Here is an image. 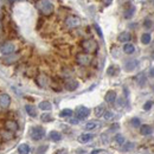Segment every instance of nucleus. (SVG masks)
Segmentation results:
<instances>
[{
    "label": "nucleus",
    "mask_w": 154,
    "mask_h": 154,
    "mask_svg": "<svg viewBox=\"0 0 154 154\" xmlns=\"http://www.w3.org/2000/svg\"><path fill=\"white\" fill-rule=\"evenodd\" d=\"M36 7L40 12V14L45 16V17H49L54 13V4H51L49 0H37L36 2Z\"/></svg>",
    "instance_id": "nucleus-1"
},
{
    "label": "nucleus",
    "mask_w": 154,
    "mask_h": 154,
    "mask_svg": "<svg viewBox=\"0 0 154 154\" xmlns=\"http://www.w3.org/2000/svg\"><path fill=\"white\" fill-rule=\"evenodd\" d=\"M81 48L83 49V51L85 54H89V55H93V54H96L97 50H98V44L95 39H84L81 42Z\"/></svg>",
    "instance_id": "nucleus-2"
},
{
    "label": "nucleus",
    "mask_w": 154,
    "mask_h": 154,
    "mask_svg": "<svg viewBox=\"0 0 154 154\" xmlns=\"http://www.w3.org/2000/svg\"><path fill=\"white\" fill-rule=\"evenodd\" d=\"M91 60L93 58L89 54H85V52H79L76 55V63L81 66H88L91 64Z\"/></svg>",
    "instance_id": "nucleus-3"
},
{
    "label": "nucleus",
    "mask_w": 154,
    "mask_h": 154,
    "mask_svg": "<svg viewBox=\"0 0 154 154\" xmlns=\"http://www.w3.org/2000/svg\"><path fill=\"white\" fill-rule=\"evenodd\" d=\"M81 23H82V20L76 16H68L64 20V24L68 29H76L81 25Z\"/></svg>",
    "instance_id": "nucleus-4"
},
{
    "label": "nucleus",
    "mask_w": 154,
    "mask_h": 154,
    "mask_svg": "<svg viewBox=\"0 0 154 154\" xmlns=\"http://www.w3.org/2000/svg\"><path fill=\"white\" fill-rule=\"evenodd\" d=\"M0 52L2 55H10L16 52V45L11 42H5L2 44H0Z\"/></svg>",
    "instance_id": "nucleus-5"
},
{
    "label": "nucleus",
    "mask_w": 154,
    "mask_h": 154,
    "mask_svg": "<svg viewBox=\"0 0 154 154\" xmlns=\"http://www.w3.org/2000/svg\"><path fill=\"white\" fill-rule=\"evenodd\" d=\"M75 114H76V119H78V120H84V119H87L89 116L90 110L87 107L79 106V107H77V109L75 110Z\"/></svg>",
    "instance_id": "nucleus-6"
},
{
    "label": "nucleus",
    "mask_w": 154,
    "mask_h": 154,
    "mask_svg": "<svg viewBox=\"0 0 154 154\" xmlns=\"http://www.w3.org/2000/svg\"><path fill=\"white\" fill-rule=\"evenodd\" d=\"M36 83L39 88H46L50 83V79L45 74H38L36 76Z\"/></svg>",
    "instance_id": "nucleus-7"
},
{
    "label": "nucleus",
    "mask_w": 154,
    "mask_h": 154,
    "mask_svg": "<svg viewBox=\"0 0 154 154\" xmlns=\"http://www.w3.org/2000/svg\"><path fill=\"white\" fill-rule=\"evenodd\" d=\"M44 135H45V131L42 128V127H33L32 128V131H31V137L33 139V140H36V141H38V140H42L43 137H44Z\"/></svg>",
    "instance_id": "nucleus-8"
},
{
    "label": "nucleus",
    "mask_w": 154,
    "mask_h": 154,
    "mask_svg": "<svg viewBox=\"0 0 154 154\" xmlns=\"http://www.w3.org/2000/svg\"><path fill=\"white\" fill-rule=\"evenodd\" d=\"M10 104H11V97H10V95L6 94V93L0 94V108L7 109L10 107Z\"/></svg>",
    "instance_id": "nucleus-9"
},
{
    "label": "nucleus",
    "mask_w": 154,
    "mask_h": 154,
    "mask_svg": "<svg viewBox=\"0 0 154 154\" xmlns=\"http://www.w3.org/2000/svg\"><path fill=\"white\" fill-rule=\"evenodd\" d=\"M20 58L19 54H10V55H5V57L2 58V62L6 64V65H11L13 63H16L18 59Z\"/></svg>",
    "instance_id": "nucleus-10"
},
{
    "label": "nucleus",
    "mask_w": 154,
    "mask_h": 154,
    "mask_svg": "<svg viewBox=\"0 0 154 154\" xmlns=\"http://www.w3.org/2000/svg\"><path fill=\"white\" fill-rule=\"evenodd\" d=\"M78 85H79V83L77 82L76 79H72V78H68V79L65 81V83H64L65 89L69 90V91H74V90H76L77 88H78Z\"/></svg>",
    "instance_id": "nucleus-11"
},
{
    "label": "nucleus",
    "mask_w": 154,
    "mask_h": 154,
    "mask_svg": "<svg viewBox=\"0 0 154 154\" xmlns=\"http://www.w3.org/2000/svg\"><path fill=\"white\" fill-rule=\"evenodd\" d=\"M5 128H6V131H8L11 133H14V132L18 131L19 127H18V123L14 120H7L5 122Z\"/></svg>",
    "instance_id": "nucleus-12"
},
{
    "label": "nucleus",
    "mask_w": 154,
    "mask_h": 154,
    "mask_svg": "<svg viewBox=\"0 0 154 154\" xmlns=\"http://www.w3.org/2000/svg\"><path fill=\"white\" fill-rule=\"evenodd\" d=\"M116 98H117V95H116V93L114 90H109V91L106 94V96H104L106 102H107V103H110V104H114V103H115Z\"/></svg>",
    "instance_id": "nucleus-13"
},
{
    "label": "nucleus",
    "mask_w": 154,
    "mask_h": 154,
    "mask_svg": "<svg viewBox=\"0 0 154 154\" xmlns=\"http://www.w3.org/2000/svg\"><path fill=\"white\" fill-rule=\"evenodd\" d=\"M137 64H139V62H137L136 59H131V60H127V62H126V64H125V69H126L127 71H133V70H135V69H136Z\"/></svg>",
    "instance_id": "nucleus-14"
},
{
    "label": "nucleus",
    "mask_w": 154,
    "mask_h": 154,
    "mask_svg": "<svg viewBox=\"0 0 154 154\" xmlns=\"http://www.w3.org/2000/svg\"><path fill=\"white\" fill-rule=\"evenodd\" d=\"M94 139V135L90 134V133H84V134H81L78 136V142L81 143H88L89 141H91Z\"/></svg>",
    "instance_id": "nucleus-15"
},
{
    "label": "nucleus",
    "mask_w": 154,
    "mask_h": 154,
    "mask_svg": "<svg viewBox=\"0 0 154 154\" xmlns=\"http://www.w3.org/2000/svg\"><path fill=\"white\" fill-rule=\"evenodd\" d=\"M140 133L142 135H151L153 133V127L151 125H142L140 126Z\"/></svg>",
    "instance_id": "nucleus-16"
},
{
    "label": "nucleus",
    "mask_w": 154,
    "mask_h": 154,
    "mask_svg": "<svg viewBox=\"0 0 154 154\" xmlns=\"http://www.w3.org/2000/svg\"><path fill=\"white\" fill-rule=\"evenodd\" d=\"M119 42H121V43H128V42H131V39H132V35L129 33V32H121L120 35H119Z\"/></svg>",
    "instance_id": "nucleus-17"
},
{
    "label": "nucleus",
    "mask_w": 154,
    "mask_h": 154,
    "mask_svg": "<svg viewBox=\"0 0 154 154\" xmlns=\"http://www.w3.org/2000/svg\"><path fill=\"white\" fill-rule=\"evenodd\" d=\"M101 126V123L98 121H89L87 125H85V129L87 131H94Z\"/></svg>",
    "instance_id": "nucleus-18"
},
{
    "label": "nucleus",
    "mask_w": 154,
    "mask_h": 154,
    "mask_svg": "<svg viewBox=\"0 0 154 154\" xmlns=\"http://www.w3.org/2000/svg\"><path fill=\"white\" fill-rule=\"evenodd\" d=\"M123 51H125V54H127V55H132V54H134L135 46L132 43H126L125 46H123Z\"/></svg>",
    "instance_id": "nucleus-19"
},
{
    "label": "nucleus",
    "mask_w": 154,
    "mask_h": 154,
    "mask_svg": "<svg viewBox=\"0 0 154 154\" xmlns=\"http://www.w3.org/2000/svg\"><path fill=\"white\" fill-rule=\"evenodd\" d=\"M39 108H40L42 110H44V112H49V110H51L52 104H51L49 101H42V102L39 103Z\"/></svg>",
    "instance_id": "nucleus-20"
},
{
    "label": "nucleus",
    "mask_w": 154,
    "mask_h": 154,
    "mask_svg": "<svg viewBox=\"0 0 154 154\" xmlns=\"http://www.w3.org/2000/svg\"><path fill=\"white\" fill-rule=\"evenodd\" d=\"M25 110H26V113L31 116V117H36V116H37V110H36V108H35L33 106H31V104L25 106Z\"/></svg>",
    "instance_id": "nucleus-21"
},
{
    "label": "nucleus",
    "mask_w": 154,
    "mask_h": 154,
    "mask_svg": "<svg viewBox=\"0 0 154 154\" xmlns=\"http://www.w3.org/2000/svg\"><path fill=\"white\" fill-rule=\"evenodd\" d=\"M94 112H95L96 117H101V116H103L104 112H106V106H104V104H100V106H97Z\"/></svg>",
    "instance_id": "nucleus-22"
},
{
    "label": "nucleus",
    "mask_w": 154,
    "mask_h": 154,
    "mask_svg": "<svg viewBox=\"0 0 154 154\" xmlns=\"http://www.w3.org/2000/svg\"><path fill=\"white\" fill-rule=\"evenodd\" d=\"M18 153L19 154H29L30 153V146L27 143H21L18 147Z\"/></svg>",
    "instance_id": "nucleus-23"
},
{
    "label": "nucleus",
    "mask_w": 154,
    "mask_h": 154,
    "mask_svg": "<svg viewBox=\"0 0 154 154\" xmlns=\"http://www.w3.org/2000/svg\"><path fill=\"white\" fill-rule=\"evenodd\" d=\"M50 139H51L52 141H55V142H58V141L62 140V135H60V133L56 132V131H52V132L50 133Z\"/></svg>",
    "instance_id": "nucleus-24"
},
{
    "label": "nucleus",
    "mask_w": 154,
    "mask_h": 154,
    "mask_svg": "<svg viewBox=\"0 0 154 154\" xmlns=\"http://www.w3.org/2000/svg\"><path fill=\"white\" fill-rule=\"evenodd\" d=\"M136 81H137V84L139 85H145V83H146V76H145V74H140L139 76H136Z\"/></svg>",
    "instance_id": "nucleus-25"
},
{
    "label": "nucleus",
    "mask_w": 154,
    "mask_h": 154,
    "mask_svg": "<svg viewBox=\"0 0 154 154\" xmlns=\"http://www.w3.org/2000/svg\"><path fill=\"white\" fill-rule=\"evenodd\" d=\"M72 115V110L71 109H63L60 113H59V116L60 117H69V116Z\"/></svg>",
    "instance_id": "nucleus-26"
},
{
    "label": "nucleus",
    "mask_w": 154,
    "mask_h": 154,
    "mask_svg": "<svg viewBox=\"0 0 154 154\" xmlns=\"http://www.w3.org/2000/svg\"><path fill=\"white\" fill-rule=\"evenodd\" d=\"M141 42H142V44H149V42H151V35L149 33H143L141 36Z\"/></svg>",
    "instance_id": "nucleus-27"
},
{
    "label": "nucleus",
    "mask_w": 154,
    "mask_h": 154,
    "mask_svg": "<svg viewBox=\"0 0 154 154\" xmlns=\"http://www.w3.org/2000/svg\"><path fill=\"white\" fill-rule=\"evenodd\" d=\"M134 12H135V7L134 6H131V10H127V11H126L125 18H127V19L132 18V17H133V14H134Z\"/></svg>",
    "instance_id": "nucleus-28"
},
{
    "label": "nucleus",
    "mask_w": 154,
    "mask_h": 154,
    "mask_svg": "<svg viewBox=\"0 0 154 154\" xmlns=\"http://www.w3.org/2000/svg\"><path fill=\"white\" fill-rule=\"evenodd\" d=\"M133 147H134V143H133V142H127V143L125 142V143L122 145V149H123V151H131Z\"/></svg>",
    "instance_id": "nucleus-29"
},
{
    "label": "nucleus",
    "mask_w": 154,
    "mask_h": 154,
    "mask_svg": "<svg viewBox=\"0 0 154 154\" xmlns=\"http://www.w3.org/2000/svg\"><path fill=\"white\" fill-rule=\"evenodd\" d=\"M115 140H116V142H117V143H119L120 146H122V145H123V143L126 142V141H125V137H123L122 135H116V136H115Z\"/></svg>",
    "instance_id": "nucleus-30"
},
{
    "label": "nucleus",
    "mask_w": 154,
    "mask_h": 154,
    "mask_svg": "<svg viewBox=\"0 0 154 154\" xmlns=\"http://www.w3.org/2000/svg\"><path fill=\"white\" fill-rule=\"evenodd\" d=\"M103 116H104V119H106V120H110V119H113V117H114V113H113V112H110V110H106V112H104V114H103Z\"/></svg>",
    "instance_id": "nucleus-31"
},
{
    "label": "nucleus",
    "mask_w": 154,
    "mask_h": 154,
    "mask_svg": "<svg viewBox=\"0 0 154 154\" xmlns=\"http://www.w3.org/2000/svg\"><path fill=\"white\" fill-rule=\"evenodd\" d=\"M140 119H137V117H134V119H132L131 120V125L133 126V127H139L140 126Z\"/></svg>",
    "instance_id": "nucleus-32"
},
{
    "label": "nucleus",
    "mask_w": 154,
    "mask_h": 154,
    "mask_svg": "<svg viewBox=\"0 0 154 154\" xmlns=\"http://www.w3.org/2000/svg\"><path fill=\"white\" fill-rule=\"evenodd\" d=\"M42 120L44 122H50V121H52V116L50 115V114H43L42 115Z\"/></svg>",
    "instance_id": "nucleus-33"
},
{
    "label": "nucleus",
    "mask_w": 154,
    "mask_h": 154,
    "mask_svg": "<svg viewBox=\"0 0 154 154\" xmlns=\"http://www.w3.org/2000/svg\"><path fill=\"white\" fill-rule=\"evenodd\" d=\"M152 106H153V101H147V102L143 104V109H145V110H149V109L152 108Z\"/></svg>",
    "instance_id": "nucleus-34"
},
{
    "label": "nucleus",
    "mask_w": 154,
    "mask_h": 154,
    "mask_svg": "<svg viewBox=\"0 0 154 154\" xmlns=\"http://www.w3.org/2000/svg\"><path fill=\"white\" fill-rule=\"evenodd\" d=\"M120 129V125L119 123H114V125H112L110 127H109V132H116V131H119Z\"/></svg>",
    "instance_id": "nucleus-35"
},
{
    "label": "nucleus",
    "mask_w": 154,
    "mask_h": 154,
    "mask_svg": "<svg viewBox=\"0 0 154 154\" xmlns=\"http://www.w3.org/2000/svg\"><path fill=\"white\" fill-rule=\"evenodd\" d=\"M108 75H110V76L116 75V66H110V68L108 69Z\"/></svg>",
    "instance_id": "nucleus-36"
},
{
    "label": "nucleus",
    "mask_w": 154,
    "mask_h": 154,
    "mask_svg": "<svg viewBox=\"0 0 154 154\" xmlns=\"http://www.w3.org/2000/svg\"><path fill=\"white\" fill-rule=\"evenodd\" d=\"M152 25H153V24H152V20L151 19H146L145 20V23H143V26H145L146 29H151Z\"/></svg>",
    "instance_id": "nucleus-37"
},
{
    "label": "nucleus",
    "mask_w": 154,
    "mask_h": 154,
    "mask_svg": "<svg viewBox=\"0 0 154 154\" xmlns=\"http://www.w3.org/2000/svg\"><path fill=\"white\" fill-rule=\"evenodd\" d=\"M71 74H72V70H70V69H64L63 70V76L64 77H70Z\"/></svg>",
    "instance_id": "nucleus-38"
},
{
    "label": "nucleus",
    "mask_w": 154,
    "mask_h": 154,
    "mask_svg": "<svg viewBox=\"0 0 154 154\" xmlns=\"http://www.w3.org/2000/svg\"><path fill=\"white\" fill-rule=\"evenodd\" d=\"M94 27H95V30H96V32L98 33V36L101 37V38H103V33H102V30L98 27V25L97 24H94Z\"/></svg>",
    "instance_id": "nucleus-39"
},
{
    "label": "nucleus",
    "mask_w": 154,
    "mask_h": 154,
    "mask_svg": "<svg viewBox=\"0 0 154 154\" xmlns=\"http://www.w3.org/2000/svg\"><path fill=\"white\" fill-rule=\"evenodd\" d=\"M46 148H48V146H40V147L38 148L39 151H37V154H43V153H45Z\"/></svg>",
    "instance_id": "nucleus-40"
},
{
    "label": "nucleus",
    "mask_w": 154,
    "mask_h": 154,
    "mask_svg": "<svg viewBox=\"0 0 154 154\" xmlns=\"http://www.w3.org/2000/svg\"><path fill=\"white\" fill-rule=\"evenodd\" d=\"M7 132H8V131H7ZM1 135L4 136V139H11V137H12V133H11V132H8L7 134H6L5 132H1Z\"/></svg>",
    "instance_id": "nucleus-41"
},
{
    "label": "nucleus",
    "mask_w": 154,
    "mask_h": 154,
    "mask_svg": "<svg viewBox=\"0 0 154 154\" xmlns=\"http://www.w3.org/2000/svg\"><path fill=\"white\" fill-rule=\"evenodd\" d=\"M117 106H119V107H120V108H121V107H123V106H125V100H123V98H122V97H120V98H119V100H117Z\"/></svg>",
    "instance_id": "nucleus-42"
},
{
    "label": "nucleus",
    "mask_w": 154,
    "mask_h": 154,
    "mask_svg": "<svg viewBox=\"0 0 154 154\" xmlns=\"http://www.w3.org/2000/svg\"><path fill=\"white\" fill-rule=\"evenodd\" d=\"M101 2H102L104 6H109V5L113 2V0H101Z\"/></svg>",
    "instance_id": "nucleus-43"
},
{
    "label": "nucleus",
    "mask_w": 154,
    "mask_h": 154,
    "mask_svg": "<svg viewBox=\"0 0 154 154\" xmlns=\"http://www.w3.org/2000/svg\"><path fill=\"white\" fill-rule=\"evenodd\" d=\"M71 125H77L78 123V119H70V121H69Z\"/></svg>",
    "instance_id": "nucleus-44"
},
{
    "label": "nucleus",
    "mask_w": 154,
    "mask_h": 154,
    "mask_svg": "<svg viewBox=\"0 0 154 154\" xmlns=\"http://www.w3.org/2000/svg\"><path fill=\"white\" fill-rule=\"evenodd\" d=\"M2 31H4V25H2V23H1V20H0V35L2 33Z\"/></svg>",
    "instance_id": "nucleus-45"
},
{
    "label": "nucleus",
    "mask_w": 154,
    "mask_h": 154,
    "mask_svg": "<svg viewBox=\"0 0 154 154\" xmlns=\"http://www.w3.org/2000/svg\"><path fill=\"white\" fill-rule=\"evenodd\" d=\"M101 152H102L101 149H95L94 152H91V153H90V154H100V153H101Z\"/></svg>",
    "instance_id": "nucleus-46"
},
{
    "label": "nucleus",
    "mask_w": 154,
    "mask_h": 154,
    "mask_svg": "<svg viewBox=\"0 0 154 154\" xmlns=\"http://www.w3.org/2000/svg\"><path fill=\"white\" fill-rule=\"evenodd\" d=\"M4 18V12H2V10L0 8V20Z\"/></svg>",
    "instance_id": "nucleus-47"
},
{
    "label": "nucleus",
    "mask_w": 154,
    "mask_h": 154,
    "mask_svg": "<svg viewBox=\"0 0 154 154\" xmlns=\"http://www.w3.org/2000/svg\"><path fill=\"white\" fill-rule=\"evenodd\" d=\"M4 6V0H0V8Z\"/></svg>",
    "instance_id": "nucleus-48"
},
{
    "label": "nucleus",
    "mask_w": 154,
    "mask_h": 154,
    "mask_svg": "<svg viewBox=\"0 0 154 154\" xmlns=\"http://www.w3.org/2000/svg\"><path fill=\"white\" fill-rule=\"evenodd\" d=\"M149 75H151V77H153V69H151V72H149Z\"/></svg>",
    "instance_id": "nucleus-49"
}]
</instances>
